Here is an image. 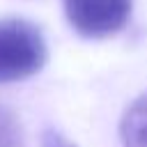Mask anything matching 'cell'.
<instances>
[{
    "mask_svg": "<svg viewBox=\"0 0 147 147\" xmlns=\"http://www.w3.org/2000/svg\"><path fill=\"white\" fill-rule=\"evenodd\" d=\"M46 64V41L41 30L25 18L0 21V83L34 76Z\"/></svg>",
    "mask_w": 147,
    "mask_h": 147,
    "instance_id": "6da1fadb",
    "label": "cell"
},
{
    "mask_svg": "<svg viewBox=\"0 0 147 147\" xmlns=\"http://www.w3.org/2000/svg\"><path fill=\"white\" fill-rule=\"evenodd\" d=\"M69 25L87 39L119 32L131 16V0H62Z\"/></svg>",
    "mask_w": 147,
    "mask_h": 147,
    "instance_id": "7a4b0ae2",
    "label": "cell"
},
{
    "mask_svg": "<svg viewBox=\"0 0 147 147\" xmlns=\"http://www.w3.org/2000/svg\"><path fill=\"white\" fill-rule=\"evenodd\" d=\"M122 147H147V92H142L122 115Z\"/></svg>",
    "mask_w": 147,
    "mask_h": 147,
    "instance_id": "3957f363",
    "label": "cell"
},
{
    "mask_svg": "<svg viewBox=\"0 0 147 147\" xmlns=\"http://www.w3.org/2000/svg\"><path fill=\"white\" fill-rule=\"evenodd\" d=\"M0 147H23L21 124L7 108H0Z\"/></svg>",
    "mask_w": 147,
    "mask_h": 147,
    "instance_id": "277c9868",
    "label": "cell"
},
{
    "mask_svg": "<svg viewBox=\"0 0 147 147\" xmlns=\"http://www.w3.org/2000/svg\"><path fill=\"white\" fill-rule=\"evenodd\" d=\"M41 147H74L60 131H55V129H46L44 133H41Z\"/></svg>",
    "mask_w": 147,
    "mask_h": 147,
    "instance_id": "5b68a950",
    "label": "cell"
}]
</instances>
